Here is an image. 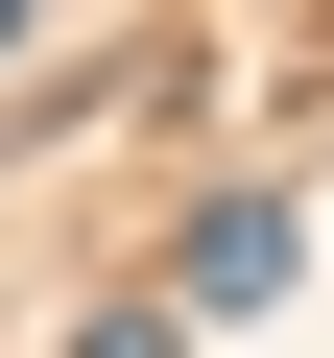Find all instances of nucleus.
Segmentation results:
<instances>
[{"label":"nucleus","instance_id":"obj_1","mask_svg":"<svg viewBox=\"0 0 334 358\" xmlns=\"http://www.w3.org/2000/svg\"><path fill=\"white\" fill-rule=\"evenodd\" d=\"M167 310H286V192H215L167 239Z\"/></svg>","mask_w":334,"mask_h":358},{"label":"nucleus","instance_id":"obj_2","mask_svg":"<svg viewBox=\"0 0 334 358\" xmlns=\"http://www.w3.org/2000/svg\"><path fill=\"white\" fill-rule=\"evenodd\" d=\"M24 24H48V0H0V48H24Z\"/></svg>","mask_w":334,"mask_h":358}]
</instances>
